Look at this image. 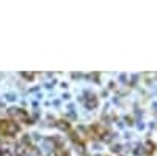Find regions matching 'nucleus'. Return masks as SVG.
Masks as SVG:
<instances>
[{
	"mask_svg": "<svg viewBox=\"0 0 157 156\" xmlns=\"http://www.w3.org/2000/svg\"><path fill=\"white\" fill-rule=\"evenodd\" d=\"M19 131V128L16 123H13V122H0V133H3V134H8V136H14L16 133Z\"/></svg>",
	"mask_w": 157,
	"mask_h": 156,
	"instance_id": "1",
	"label": "nucleus"
},
{
	"mask_svg": "<svg viewBox=\"0 0 157 156\" xmlns=\"http://www.w3.org/2000/svg\"><path fill=\"white\" fill-rule=\"evenodd\" d=\"M146 151H148V154H151L154 151V144H152V142H148V144H146Z\"/></svg>",
	"mask_w": 157,
	"mask_h": 156,
	"instance_id": "2",
	"label": "nucleus"
}]
</instances>
